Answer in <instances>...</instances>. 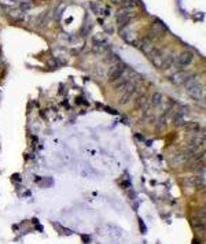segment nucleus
<instances>
[{"instance_id":"3","label":"nucleus","mask_w":206,"mask_h":244,"mask_svg":"<svg viewBox=\"0 0 206 244\" xmlns=\"http://www.w3.org/2000/svg\"><path fill=\"white\" fill-rule=\"evenodd\" d=\"M134 44L138 48H140L142 51H143L144 54H150L151 51H153V45H151V41H150V39L148 37H143V39H140V40H138V41H134Z\"/></svg>"},{"instance_id":"2","label":"nucleus","mask_w":206,"mask_h":244,"mask_svg":"<svg viewBox=\"0 0 206 244\" xmlns=\"http://www.w3.org/2000/svg\"><path fill=\"white\" fill-rule=\"evenodd\" d=\"M124 71H125V65L124 63H117V65H113L112 69L109 70V77L112 81H117L118 78L122 77Z\"/></svg>"},{"instance_id":"6","label":"nucleus","mask_w":206,"mask_h":244,"mask_svg":"<svg viewBox=\"0 0 206 244\" xmlns=\"http://www.w3.org/2000/svg\"><path fill=\"white\" fill-rule=\"evenodd\" d=\"M192 59H194V55H192V52L184 51L183 54H180V55H179V59H177V65L182 66V67H184V66H188L190 63L192 62Z\"/></svg>"},{"instance_id":"8","label":"nucleus","mask_w":206,"mask_h":244,"mask_svg":"<svg viewBox=\"0 0 206 244\" xmlns=\"http://www.w3.org/2000/svg\"><path fill=\"white\" fill-rule=\"evenodd\" d=\"M187 161H188V156H187V154H176L173 155L172 158V165L173 166H182V165L187 163Z\"/></svg>"},{"instance_id":"11","label":"nucleus","mask_w":206,"mask_h":244,"mask_svg":"<svg viewBox=\"0 0 206 244\" xmlns=\"http://www.w3.org/2000/svg\"><path fill=\"white\" fill-rule=\"evenodd\" d=\"M124 2H125V0H112V3H114V4H121Z\"/></svg>"},{"instance_id":"7","label":"nucleus","mask_w":206,"mask_h":244,"mask_svg":"<svg viewBox=\"0 0 206 244\" xmlns=\"http://www.w3.org/2000/svg\"><path fill=\"white\" fill-rule=\"evenodd\" d=\"M190 80V73L188 71H179L176 73V74H173L172 77H170V81L173 82V84H184L186 81Z\"/></svg>"},{"instance_id":"9","label":"nucleus","mask_w":206,"mask_h":244,"mask_svg":"<svg viewBox=\"0 0 206 244\" xmlns=\"http://www.w3.org/2000/svg\"><path fill=\"white\" fill-rule=\"evenodd\" d=\"M136 7V2L135 0H125L124 2V10H134V8Z\"/></svg>"},{"instance_id":"5","label":"nucleus","mask_w":206,"mask_h":244,"mask_svg":"<svg viewBox=\"0 0 206 244\" xmlns=\"http://www.w3.org/2000/svg\"><path fill=\"white\" fill-rule=\"evenodd\" d=\"M151 32H153V34L155 37H162V36H165L168 29L161 21H154L153 25H151Z\"/></svg>"},{"instance_id":"1","label":"nucleus","mask_w":206,"mask_h":244,"mask_svg":"<svg viewBox=\"0 0 206 244\" xmlns=\"http://www.w3.org/2000/svg\"><path fill=\"white\" fill-rule=\"evenodd\" d=\"M187 87H188V95L191 97H194V99L199 100L202 97L204 99L205 96V92H204V88L201 87L199 84H196L195 82V78H190L188 81H186Z\"/></svg>"},{"instance_id":"4","label":"nucleus","mask_w":206,"mask_h":244,"mask_svg":"<svg viewBox=\"0 0 206 244\" xmlns=\"http://www.w3.org/2000/svg\"><path fill=\"white\" fill-rule=\"evenodd\" d=\"M132 19V14H129L126 10H120L118 15H117V24L120 28H125L126 25L131 22Z\"/></svg>"},{"instance_id":"10","label":"nucleus","mask_w":206,"mask_h":244,"mask_svg":"<svg viewBox=\"0 0 206 244\" xmlns=\"http://www.w3.org/2000/svg\"><path fill=\"white\" fill-rule=\"evenodd\" d=\"M161 99H162V95H161V93H154V96H153V104H154V106H160Z\"/></svg>"}]
</instances>
